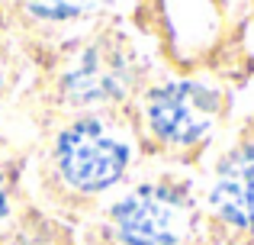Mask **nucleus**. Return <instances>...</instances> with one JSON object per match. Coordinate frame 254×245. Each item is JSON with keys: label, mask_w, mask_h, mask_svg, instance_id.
<instances>
[{"label": "nucleus", "mask_w": 254, "mask_h": 245, "mask_svg": "<svg viewBox=\"0 0 254 245\" xmlns=\"http://www.w3.org/2000/svg\"><path fill=\"white\" fill-rule=\"evenodd\" d=\"M6 210H10V200H6V184H3V174H0V220L6 216Z\"/></svg>", "instance_id": "0eeeda50"}, {"label": "nucleus", "mask_w": 254, "mask_h": 245, "mask_svg": "<svg viewBox=\"0 0 254 245\" xmlns=\"http://www.w3.org/2000/svg\"><path fill=\"white\" fill-rule=\"evenodd\" d=\"M126 164H129V142L100 120H77L55 142L58 174L81 194H97L116 184Z\"/></svg>", "instance_id": "f257e3e1"}, {"label": "nucleus", "mask_w": 254, "mask_h": 245, "mask_svg": "<svg viewBox=\"0 0 254 245\" xmlns=\"http://www.w3.org/2000/svg\"><path fill=\"white\" fill-rule=\"evenodd\" d=\"M103 0H23V6L29 13L42 19H77L84 13L97 10Z\"/></svg>", "instance_id": "423d86ee"}, {"label": "nucleus", "mask_w": 254, "mask_h": 245, "mask_svg": "<svg viewBox=\"0 0 254 245\" xmlns=\"http://www.w3.org/2000/svg\"><path fill=\"white\" fill-rule=\"evenodd\" d=\"M135 78V55L129 42L116 32L97 36L68 62L62 75V90L71 103H110L132 87Z\"/></svg>", "instance_id": "7ed1b4c3"}, {"label": "nucleus", "mask_w": 254, "mask_h": 245, "mask_svg": "<svg viewBox=\"0 0 254 245\" xmlns=\"http://www.w3.org/2000/svg\"><path fill=\"white\" fill-rule=\"evenodd\" d=\"M0 81H3V68H0Z\"/></svg>", "instance_id": "6e6552de"}, {"label": "nucleus", "mask_w": 254, "mask_h": 245, "mask_svg": "<svg viewBox=\"0 0 254 245\" xmlns=\"http://www.w3.org/2000/svg\"><path fill=\"white\" fill-rule=\"evenodd\" d=\"M212 207L238 229H254V145H242L219 164Z\"/></svg>", "instance_id": "39448f33"}, {"label": "nucleus", "mask_w": 254, "mask_h": 245, "mask_svg": "<svg viewBox=\"0 0 254 245\" xmlns=\"http://www.w3.org/2000/svg\"><path fill=\"white\" fill-rule=\"evenodd\" d=\"M219 113V90L199 81L161 84L145 100V120L161 142L187 149L209 136Z\"/></svg>", "instance_id": "20e7f679"}, {"label": "nucleus", "mask_w": 254, "mask_h": 245, "mask_svg": "<svg viewBox=\"0 0 254 245\" xmlns=\"http://www.w3.org/2000/svg\"><path fill=\"white\" fill-rule=\"evenodd\" d=\"M190 226V197L174 184H142L113 207L119 245H177Z\"/></svg>", "instance_id": "f03ea898"}]
</instances>
